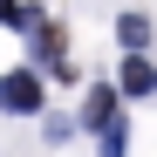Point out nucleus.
Instances as JSON below:
<instances>
[{
    "label": "nucleus",
    "instance_id": "obj_7",
    "mask_svg": "<svg viewBox=\"0 0 157 157\" xmlns=\"http://www.w3.org/2000/svg\"><path fill=\"white\" fill-rule=\"evenodd\" d=\"M130 150V116H109L102 123V157H123Z\"/></svg>",
    "mask_w": 157,
    "mask_h": 157
},
{
    "label": "nucleus",
    "instance_id": "obj_5",
    "mask_svg": "<svg viewBox=\"0 0 157 157\" xmlns=\"http://www.w3.org/2000/svg\"><path fill=\"white\" fill-rule=\"evenodd\" d=\"M116 41H123V55H144L150 48V14H137V7L116 14Z\"/></svg>",
    "mask_w": 157,
    "mask_h": 157
},
{
    "label": "nucleus",
    "instance_id": "obj_1",
    "mask_svg": "<svg viewBox=\"0 0 157 157\" xmlns=\"http://www.w3.org/2000/svg\"><path fill=\"white\" fill-rule=\"evenodd\" d=\"M41 102H48V89H41L34 68H7L0 75V116H34Z\"/></svg>",
    "mask_w": 157,
    "mask_h": 157
},
{
    "label": "nucleus",
    "instance_id": "obj_3",
    "mask_svg": "<svg viewBox=\"0 0 157 157\" xmlns=\"http://www.w3.org/2000/svg\"><path fill=\"white\" fill-rule=\"evenodd\" d=\"M150 89H157V62H150V55H123L116 96H150Z\"/></svg>",
    "mask_w": 157,
    "mask_h": 157
},
{
    "label": "nucleus",
    "instance_id": "obj_2",
    "mask_svg": "<svg viewBox=\"0 0 157 157\" xmlns=\"http://www.w3.org/2000/svg\"><path fill=\"white\" fill-rule=\"evenodd\" d=\"M34 55H41V68H55L62 82H75V62H68V28H62V21H41V28H34Z\"/></svg>",
    "mask_w": 157,
    "mask_h": 157
},
{
    "label": "nucleus",
    "instance_id": "obj_4",
    "mask_svg": "<svg viewBox=\"0 0 157 157\" xmlns=\"http://www.w3.org/2000/svg\"><path fill=\"white\" fill-rule=\"evenodd\" d=\"M109 116H123V109H116V82H89V89H82V123L102 130Z\"/></svg>",
    "mask_w": 157,
    "mask_h": 157
},
{
    "label": "nucleus",
    "instance_id": "obj_6",
    "mask_svg": "<svg viewBox=\"0 0 157 157\" xmlns=\"http://www.w3.org/2000/svg\"><path fill=\"white\" fill-rule=\"evenodd\" d=\"M0 21L21 28V34H34V28H41V7H28V0H0Z\"/></svg>",
    "mask_w": 157,
    "mask_h": 157
}]
</instances>
